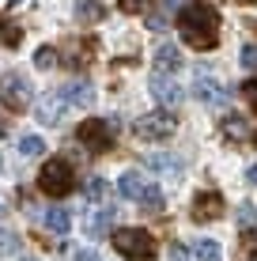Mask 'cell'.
I'll use <instances>...</instances> for the list:
<instances>
[{"mask_svg": "<svg viewBox=\"0 0 257 261\" xmlns=\"http://www.w3.org/2000/svg\"><path fill=\"white\" fill-rule=\"evenodd\" d=\"M182 31V42L193 49H212L219 42V12L205 0H193V4H185L178 12V23H174Z\"/></svg>", "mask_w": 257, "mask_h": 261, "instance_id": "1", "label": "cell"}, {"mask_svg": "<svg viewBox=\"0 0 257 261\" xmlns=\"http://www.w3.org/2000/svg\"><path fill=\"white\" fill-rule=\"evenodd\" d=\"M113 250L129 261H152L155 257V239L144 227H121V231H113Z\"/></svg>", "mask_w": 257, "mask_h": 261, "instance_id": "2", "label": "cell"}, {"mask_svg": "<svg viewBox=\"0 0 257 261\" xmlns=\"http://www.w3.org/2000/svg\"><path fill=\"white\" fill-rule=\"evenodd\" d=\"M38 186H42V193H49V197H65V193H72L76 190V170L68 159H49L46 167H42V174H38Z\"/></svg>", "mask_w": 257, "mask_h": 261, "instance_id": "3", "label": "cell"}, {"mask_svg": "<svg viewBox=\"0 0 257 261\" xmlns=\"http://www.w3.org/2000/svg\"><path fill=\"white\" fill-rule=\"evenodd\" d=\"M76 137H79V144H83L87 151L102 155V151H110V148H113V125H110V121H102V118H87V121L76 129Z\"/></svg>", "mask_w": 257, "mask_h": 261, "instance_id": "4", "label": "cell"}, {"mask_svg": "<svg viewBox=\"0 0 257 261\" xmlns=\"http://www.w3.org/2000/svg\"><path fill=\"white\" fill-rule=\"evenodd\" d=\"M31 98H34V91L19 72H4V76H0V106H8V110H26Z\"/></svg>", "mask_w": 257, "mask_h": 261, "instance_id": "5", "label": "cell"}, {"mask_svg": "<svg viewBox=\"0 0 257 261\" xmlns=\"http://www.w3.org/2000/svg\"><path fill=\"white\" fill-rule=\"evenodd\" d=\"M174 129H178V118L170 110H152L148 118L136 121V137L140 140H170Z\"/></svg>", "mask_w": 257, "mask_h": 261, "instance_id": "6", "label": "cell"}, {"mask_svg": "<svg viewBox=\"0 0 257 261\" xmlns=\"http://www.w3.org/2000/svg\"><path fill=\"white\" fill-rule=\"evenodd\" d=\"M193 91H197V98L205 106H216V110H223L227 98H231V91H227L223 84H216V80L208 76V68H197V84H193Z\"/></svg>", "mask_w": 257, "mask_h": 261, "instance_id": "7", "label": "cell"}, {"mask_svg": "<svg viewBox=\"0 0 257 261\" xmlns=\"http://www.w3.org/2000/svg\"><path fill=\"white\" fill-rule=\"evenodd\" d=\"M152 95H155V102L163 106V110H174V106H182V98H185V91L174 84L170 76H163V72L152 76Z\"/></svg>", "mask_w": 257, "mask_h": 261, "instance_id": "8", "label": "cell"}, {"mask_svg": "<svg viewBox=\"0 0 257 261\" xmlns=\"http://www.w3.org/2000/svg\"><path fill=\"white\" fill-rule=\"evenodd\" d=\"M219 216H223V197L219 193H197L193 197V220L197 223L219 220Z\"/></svg>", "mask_w": 257, "mask_h": 261, "instance_id": "9", "label": "cell"}, {"mask_svg": "<svg viewBox=\"0 0 257 261\" xmlns=\"http://www.w3.org/2000/svg\"><path fill=\"white\" fill-rule=\"evenodd\" d=\"M65 98H61V91H49V95H42L38 102H34V114H38V121L42 125H57L61 121V114H65Z\"/></svg>", "mask_w": 257, "mask_h": 261, "instance_id": "10", "label": "cell"}, {"mask_svg": "<svg viewBox=\"0 0 257 261\" xmlns=\"http://www.w3.org/2000/svg\"><path fill=\"white\" fill-rule=\"evenodd\" d=\"M148 190H152V182H148L140 170H125V174H121V182H118V193L125 197V201H144Z\"/></svg>", "mask_w": 257, "mask_h": 261, "instance_id": "11", "label": "cell"}, {"mask_svg": "<svg viewBox=\"0 0 257 261\" xmlns=\"http://www.w3.org/2000/svg\"><path fill=\"white\" fill-rule=\"evenodd\" d=\"M61 98H65L68 106H83V110H87V106L95 102V87L83 84V80H76V84H65V87H61Z\"/></svg>", "mask_w": 257, "mask_h": 261, "instance_id": "12", "label": "cell"}, {"mask_svg": "<svg viewBox=\"0 0 257 261\" xmlns=\"http://www.w3.org/2000/svg\"><path fill=\"white\" fill-rule=\"evenodd\" d=\"M182 65V53H178V46H170V42H163V46L155 49V68L163 72V76H170L174 68Z\"/></svg>", "mask_w": 257, "mask_h": 261, "instance_id": "13", "label": "cell"}, {"mask_svg": "<svg viewBox=\"0 0 257 261\" xmlns=\"http://www.w3.org/2000/svg\"><path fill=\"white\" fill-rule=\"evenodd\" d=\"M102 15H106L102 0H76V19L79 23H99Z\"/></svg>", "mask_w": 257, "mask_h": 261, "instance_id": "14", "label": "cell"}, {"mask_svg": "<svg viewBox=\"0 0 257 261\" xmlns=\"http://www.w3.org/2000/svg\"><path fill=\"white\" fill-rule=\"evenodd\" d=\"M46 227L53 231V235H68V231H72V216H68V208H49L46 212Z\"/></svg>", "mask_w": 257, "mask_h": 261, "instance_id": "15", "label": "cell"}, {"mask_svg": "<svg viewBox=\"0 0 257 261\" xmlns=\"http://www.w3.org/2000/svg\"><path fill=\"white\" fill-rule=\"evenodd\" d=\"M189 254H193V261H223V254H219V246L212 239H197L189 246Z\"/></svg>", "mask_w": 257, "mask_h": 261, "instance_id": "16", "label": "cell"}, {"mask_svg": "<svg viewBox=\"0 0 257 261\" xmlns=\"http://www.w3.org/2000/svg\"><path fill=\"white\" fill-rule=\"evenodd\" d=\"M110 223H113V212H110V208L87 216V235H91V239H102L106 231H110Z\"/></svg>", "mask_w": 257, "mask_h": 261, "instance_id": "17", "label": "cell"}, {"mask_svg": "<svg viewBox=\"0 0 257 261\" xmlns=\"http://www.w3.org/2000/svg\"><path fill=\"white\" fill-rule=\"evenodd\" d=\"M148 167L159 170V174H174V170H182V159H178V155H166V151H159V155H148Z\"/></svg>", "mask_w": 257, "mask_h": 261, "instance_id": "18", "label": "cell"}, {"mask_svg": "<svg viewBox=\"0 0 257 261\" xmlns=\"http://www.w3.org/2000/svg\"><path fill=\"white\" fill-rule=\"evenodd\" d=\"M223 133L231 140H246V137H250V125H246L242 118H235V114H227V118H223Z\"/></svg>", "mask_w": 257, "mask_h": 261, "instance_id": "19", "label": "cell"}, {"mask_svg": "<svg viewBox=\"0 0 257 261\" xmlns=\"http://www.w3.org/2000/svg\"><path fill=\"white\" fill-rule=\"evenodd\" d=\"M83 193H87V201H95V204H102L106 197H110V186H106V178H91V182L83 186Z\"/></svg>", "mask_w": 257, "mask_h": 261, "instance_id": "20", "label": "cell"}, {"mask_svg": "<svg viewBox=\"0 0 257 261\" xmlns=\"http://www.w3.org/2000/svg\"><path fill=\"white\" fill-rule=\"evenodd\" d=\"M19 151H23V155H42V151H46V140H42V137H34V133H26V137H19Z\"/></svg>", "mask_w": 257, "mask_h": 261, "instance_id": "21", "label": "cell"}, {"mask_svg": "<svg viewBox=\"0 0 257 261\" xmlns=\"http://www.w3.org/2000/svg\"><path fill=\"white\" fill-rule=\"evenodd\" d=\"M53 65H57V49H53V46H42L38 53H34V68H42V72H49Z\"/></svg>", "mask_w": 257, "mask_h": 261, "instance_id": "22", "label": "cell"}, {"mask_svg": "<svg viewBox=\"0 0 257 261\" xmlns=\"http://www.w3.org/2000/svg\"><path fill=\"white\" fill-rule=\"evenodd\" d=\"M140 204H144V212H163V193L152 186V190L144 193V201H140Z\"/></svg>", "mask_w": 257, "mask_h": 261, "instance_id": "23", "label": "cell"}, {"mask_svg": "<svg viewBox=\"0 0 257 261\" xmlns=\"http://www.w3.org/2000/svg\"><path fill=\"white\" fill-rule=\"evenodd\" d=\"M15 250H19V239H15L12 231H0V257L15 254Z\"/></svg>", "mask_w": 257, "mask_h": 261, "instance_id": "24", "label": "cell"}, {"mask_svg": "<svg viewBox=\"0 0 257 261\" xmlns=\"http://www.w3.org/2000/svg\"><path fill=\"white\" fill-rule=\"evenodd\" d=\"M238 61H242V68H246V72H257V46H242Z\"/></svg>", "mask_w": 257, "mask_h": 261, "instance_id": "25", "label": "cell"}, {"mask_svg": "<svg viewBox=\"0 0 257 261\" xmlns=\"http://www.w3.org/2000/svg\"><path fill=\"white\" fill-rule=\"evenodd\" d=\"M242 95H246V102L257 110V80H250V84H242Z\"/></svg>", "mask_w": 257, "mask_h": 261, "instance_id": "26", "label": "cell"}, {"mask_svg": "<svg viewBox=\"0 0 257 261\" xmlns=\"http://www.w3.org/2000/svg\"><path fill=\"white\" fill-rule=\"evenodd\" d=\"M76 261H102V257H99V250H79Z\"/></svg>", "mask_w": 257, "mask_h": 261, "instance_id": "27", "label": "cell"}, {"mask_svg": "<svg viewBox=\"0 0 257 261\" xmlns=\"http://www.w3.org/2000/svg\"><path fill=\"white\" fill-rule=\"evenodd\" d=\"M148 4V0H125V4H121V8H125V12H140V8H144Z\"/></svg>", "mask_w": 257, "mask_h": 261, "instance_id": "28", "label": "cell"}, {"mask_svg": "<svg viewBox=\"0 0 257 261\" xmlns=\"http://www.w3.org/2000/svg\"><path fill=\"white\" fill-rule=\"evenodd\" d=\"M242 220H246V223L257 220V208H253V204H246V208H242Z\"/></svg>", "mask_w": 257, "mask_h": 261, "instance_id": "29", "label": "cell"}, {"mask_svg": "<svg viewBox=\"0 0 257 261\" xmlns=\"http://www.w3.org/2000/svg\"><path fill=\"white\" fill-rule=\"evenodd\" d=\"M246 182H253V186H257V167H250V170H246Z\"/></svg>", "mask_w": 257, "mask_h": 261, "instance_id": "30", "label": "cell"}, {"mask_svg": "<svg viewBox=\"0 0 257 261\" xmlns=\"http://www.w3.org/2000/svg\"><path fill=\"white\" fill-rule=\"evenodd\" d=\"M242 261H257V250H253V254H246V257H242Z\"/></svg>", "mask_w": 257, "mask_h": 261, "instance_id": "31", "label": "cell"}, {"mask_svg": "<svg viewBox=\"0 0 257 261\" xmlns=\"http://www.w3.org/2000/svg\"><path fill=\"white\" fill-rule=\"evenodd\" d=\"M19 261H34V257H19Z\"/></svg>", "mask_w": 257, "mask_h": 261, "instance_id": "32", "label": "cell"}, {"mask_svg": "<svg viewBox=\"0 0 257 261\" xmlns=\"http://www.w3.org/2000/svg\"><path fill=\"white\" fill-rule=\"evenodd\" d=\"M242 4H253V0H242Z\"/></svg>", "mask_w": 257, "mask_h": 261, "instance_id": "33", "label": "cell"}, {"mask_svg": "<svg viewBox=\"0 0 257 261\" xmlns=\"http://www.w3.org/2000/svg\"><path fill=\"white\" fill-rule=\"evenodd\" d=\"M0 133H4V125H0Z\"/></svg>", "mask_w": 257, "mask_h": 261, "instance_id": "34", "label": "cell"}, {"mask_svg": "<svg viewBox=\"0 0 257 261\" xmlns=\"http://www.w3.org/2000/svg\"><path fill=\"white\" fill-rule=\"evenodd\" d=\"M0 27H4V23H0Z\"/></svg>", "mask_w": 257, "mask_h": 261, "instance_id": "35", "label": "cell"}]
</instances>
